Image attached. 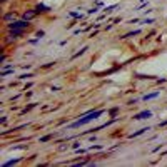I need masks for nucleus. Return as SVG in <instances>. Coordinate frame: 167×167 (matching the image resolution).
<instances>
[{"mask_svg":"<svg viewBox=\"0 0 167 167\" xmlns=\"http://www.w3.org/2000/svg\"><path fill=\"white\" fill-rule=\"evenodd\" d=\"M105 114V109H95L94 112H89V114H85V115H79V119L75 120V122H72L69 125V129H77V127H80V125H85V124H89V122H92V120H95V119H99L100 115H104Z\"/></svg>","mask_w":167,"mask_h":167,"instance_id":"1","label":"nucleus"},{"mask_svg":"<svg viewBox=\"0 0 167 167\" xmlns=\"http://www.w3.org/2000/svg\"><path fill=\"white\" fill-rule=\"evenodd\" d=\"M3 28H7V30H25V32H30L34 30V24L30 22V20H25V19H17L13 20L12 24H9V25H3Z\"/></svg>","mask_w":167,"mask_h":167,"instance_id":"2","label":"nucleus"},{"mask_svg":"<svg viewBox=\"0 0 167 167\" xmlns=\"http://www.w3.org/2000/svg\"><path fill=\"white\" fill-rule=\"evenodd\" d=\"M17 19H20L19 17V13L15 12V10H7L5 13L2 15V22H3V25H9V24H12L13 20H17Z\"/></svg>","mask_w":167,"mask_h":167,"instance_id":"3","label":"nucleus"},{"mask_svg":"<svg viewBox=\"0 0 167 167\" xmlns=\"http://www.w3.org/2000/svg\"><path fill=\"white\" fill-rule=\"evenodd\" d=\"M34 9H35V12H37L38 15H49V13L52 12V9H50V7H49V5H45V3H40V2H38L37 5L34 7Z\"/></svg>","mask_w":167,"mask_h":167,"instance_id":"4","label":"nucleus"},{"mask_svg":"<svg viewBox=\"0 0 167 167\" xmlns=\"http://www.w3.org/2000/svg\"><path fill=\"white\" fill-rule=\"evenodd\" d=\"M20 17H22V19H25V20H30V22H32V20H35V19L38 17V13L35 12V9L32 7V9H25V10H24V13H22Z\"/></svg>","mask_w":167,"mask_h":167,"instance_id":"5","label":"nucleus"},{"mask_svg":"<svg viewBox=\"0 0 167 167\" xmlns=\"http://www.w3.org/2000/svg\"><path fill=\"white\" fill-rule=\"evenodd\" d=\"M151 117H152V111H142L139 114H134L132 119L134 120H147V119H151Z\"/></svg>","mask_w":167,"mask_h":167,"instance_id":"6","label":"nucleus"},{"mask_svg":"<svg viewBox=\"0 0 167 167\" xmlns=\"http://www.w3.org/2000/svg\"><path fill=\"white\" fill-rule=\"evenodd\" d=\"M152 127H142V129H139V130H136V132H132V134H129V139H136V137H139V136H142V134H145V132H149V130H151Z\"/></svg>","mask_w":167,"mask_h":167,"instance_id":"7","label":"nucleus"},{"mask_svg":"<svg viewBox=\"0 0 167 167\" xmlns=\"http://www.w3.org/2000/svg\"><path fill=\"white\" fill-rule=\"evenodd\" d=\"M140 34H142V30L137 28V30H130V32H127V34H124V35H119V38L125 40V38H130V37H137V35H140Z\"/></svg>","mask_w":167,"mask_h":167,"instance_id":"8","label":"nucleus"},{"mask_svg":"<svg viewBox=\"0 0 167 167\" xmlns=\"http://www.w3.org/2000/svg\"><path fill=\"white\" fill-rule=\"evenodd\" d=\"M87 50H89V45H84V47L80 49L79 52H75V54H74L72 57H70V60H75V59H79V57H82V55H84Z\"/></svg>","mask_w":167,"mask_h":167,"instance_id":"9","label":"nucleus"},{"mask_svg":"<svg viewBox=\"0 0 167 167\" xmlns=\"http://www.w3.org/2000/svg\"><path fill=\"white\" fill-rule=\"evenodd\" d=\"M55 136H57V132H54V134H47V136H42V137H38V142H40V144H45V142L55 139Z\"/></svg>","mask_w":167,"mask_h":167,"instance_id":"10","label":"nucleus"},{"mask_svg":"<svg viewBox=\"0 0 167 167\" xmlns=\"http://www.w3.org/2000/svg\"><path fill=\"white\" fill-rule=\"evenodd\" d=\"M159 95H161V92H149V94H145L144 95V97H142V100H145V102H147V100H152V99H155V97H159Z\"/></svg>","mask_w":167,"mask_h":167,"instance_id":"11","label":"nucleus"},{"mask_svg":"<svg viewBox=\"0 0 167 167\" xmlns=\"http://www.w3.org/2000/svg\"><path fill=\"white\" fill-rule=\"evenodd\" d=\"M37 105H38V104H35V102H32V104H28V105H25V107H24V109H22V111H20L19 114H20V115H24V114L30 112L32 109H35V107H37Z\"/></svg>","mask_w":167,"mask_h":167,"instance_id":"12","label":"nucleus"},{"mask_svg":"<svg viewBox=\"0 0 167 167\" xmlns=\"http://www.w3.org/2000/svg\"><path fill=\"white\" fill-rule=\"evenodd\" d=\"M134 77L139 79V80H155V79H157L155 75H142V74H136Z\"/></svg>","mask_w":167,"mask_h":167,"instance_id":"13","label":"nucleus"},{"mask_svg":"<svg viewBox=\"0 0 167 167\" xmlns=\"http://www.w3.org/2000/svg\"><path fill=\"white\" fill-rule=\"evenodd\" d=\"M22 162V159H10V161H7V162H3V167H10V165H17V164H20Z\"/></svg>","mask_w":167,"mask_h":167,"instance_id":"14","label":"nucleus"},{"mask_svg":"<svg viewBox=\"0 0 167 167\" xmlns=\"http://www.w3.org/2000/svg\"><path fill=\"white\" fill-rule=\"evenodd\" d=\"M67 15H69L70 19H75V20H82V19H84L82 13H80V12H74V10H72V12H69Z\"/></svg>","mask_w":167,"mask_h":167,"instance_id":"15","label":"nucleus"},{"mask_svg":"<svg viewBox=\"0 0 167 167\" xmlns=\"http://www.w3.org/2000/svg\"><path fill=\"white\" fill-rule=\"evenodd\" d=\"M117 7H119V3H114V5H109V7H104V13L105 15H107V13H112L114 10L117 9Z\"/></svg>","mask_w":167,"mask_h":167,"instance_id":"16","label":"nucleus"},{"mask_svg":"<svg viewBox=\"0 0 167 167\" xmlns=\"http://www.w3.org/2000/svg\"><path fill=\"white\" fill-rule=\"evenodd\" d=\"M119 112H120V107H112V109H109V111H107V114L111 117H117V114H119Z\"/></svg>","mask_w":167,"mask_h":167,"instance_id":"17","label":"nucleus"},{"mask_svg":"<svg viewBox=\"0 0 167 167\" xmlns=\"http://www.w3.org/2000/svg\"><path fill=\"white\" fill-rule=\"evenodd\" d=\"M32 77H34V74H32V72H27V74H20L17 79H19V80H27V79H32Z\"/></svg>","mask_w":167,"mask_h":167,"instance_id":"18","label":"nucleus"},{"mask_svg":"<svg viewBox=\"0 0 167 167\" xmlns=\"http://www.w3.org/2000/svg\"><path fill=\"white\" fill-rule=\"evenodd\" d=\"M99 10H100V7H99V5H94L92 9H89V10H87V15H95V13H97Z\"/></svg>","mask_w":167,"mask_h":167,"instance_id":"19","label":"nucleus"},{"mask_svg":"<svg viewBox=\"0 0 167 167\" xmlns=\"http://www.w3.org/2000/svg\"><path fill=\"white\" fill-rule=\"evenodd\" d=\"M10 74H15V69H7V70H0V77H7Z\"/></svg>","mask_w":167,"mask_h":167,"instance_id":"20","label":"nucleus"},{"mask_svg":"<svg viewBox=\"0 0 167 167\" xmlns=\"http://www.w3.org/2000/svg\"><path fill=\"white\" fill-rule=\"evenodd\" d=\"M30 147V144H24V145H12L10 149H13V151H24V149H28Z\"/></svg>","mask_w":167,"mask_h":167,"instance_id":"21","label":"nucleus"},{"mask_svg":"<svg viewBox=\"0 0 167 167\" xmlns=\"http://www.w3.org/2000/svg\"><path fill=\"white\" fill-rule=\"evenodd\" d=\"M55 60L54 62H49V64H44V65H40V69H44V70H47V69H52V67H55Z\"/></svg>","mask_w":167,"mask_h":167,"instance_id":"22","label":"nucleus"},{"mask_svg":"<svg viewBox=\"0 0 167 167\" xmlns=\"http://www.w3.org/2000/svg\"><path fill=\"white\" fill-rule=\"evenodd\" d=\"M69 149H72V145L64 144V145H59V147H57V151H59V152H64V151H69Z\"/></svg>","mask_w":167,"mask_h":167,"instance_id":"23","label":"nucleus"},{"mask_svg":"<svg viewBox=\"0 0 167 167\" xmlns=\"http://www.w3.org/2000/svg\"><path fill=\"white\" fill-rule=\"evenodd\" d=\"M102 149H104V145H90L89 151H102Z\"/></svg>","mask_w":167,"mask_h":167,"instance_id":"24","label":"nucleus"},{"mask_svg":"<svg viewBox=\"0 0 167 167\" xmlns=\"http://www.w3.org/2000/svg\"><path fill=\"white\" fill-rule=\"evenodd\" d=\"M70 145H72V151H75V149H79V147H80V140H74Z\"/></svg>","mask_w":167,"mask_h":167,"instance_id":"25","label":"nucleus"},{"mask_svg":"<svg viewBox=\"0 0 167 167\" xmlns=\"http://www.w3.org/2000/svg\"><path fill=\"white\" fill-rule=\"evenodd\" d=\"M7 69H15V65H10V64H2V70H7Z\"/></svg>","mask_w":167,"mask_h":167,"instance_id":"26","label":"nucleus"},{"mask_svg":"<svg viewBox=\"0 0 167 167\" xmlns=\"http://www.w3.org/2000/svg\"><path fill=\"white\" fill-rule=\"evenodd\" d=\"M44 35H45L44 30H37V32H35V37H37V38H42Z\"/></svg>","mask_w":167,"mask_h":167,"instance_id":"27","label":"nucleus"},{"mask_svg":"<svg viewBox=\"0 0 167 167\" xmlns=\"http://www.w3.org/2000/svg\"><path fill=\"white\" fill-rule=\"evenodd\" d=\"M77 22H79V20H75V19H74L70 24H67V28H72V27H75V25H77Z\"/></svg>","mask_w":167,"mask_h":167,"instance_id":"28","label":"nucleus"},{"mask_svg":"<svg viewBox=\"0 0 167 167\" xmlns=\"http://www.w3.org/2000/svg\"><path fill=\"white\" fill-rule=\"evenodd\" d=\"M152 35H155V30H151V32H149V34H147V35H145V37H144V40H149V38H151Z\"/></svg>","mask_w":167,"mask_h":167,"instance_id":"29","label":"nucleus"},{"mask_svg":"<svg viewBox=\"0 0 167 167\" xmlns=\"http://www.w3.org/2000/svg\"><path fill=\"white\" fill-rule=\"evenodd\" d=\"M32 87H34V82H27L24 85V90H28V89H32Z\"/></svg>","mask_w":167,"mask_h":167,"instance_id":"30","label":"nucleus"},{"mask_svg":"<svg viewBox=\"0 0 167 167\" xmlns=\"http://www.w3.org/2000/svg\"><path fill=\"white\" fill-rule=\"evenodd\" d=\"M137 102H139V99H130V100L127 102V105H136Z\"/></svg>","mask_w":167,"mask_h":167,"instance_id":"31","label":"nucleus"},{"mask_svg":"<svg viewBox=\"0 0 167 167\" xmlns=\"http://www.w3.org/2000/svg\"><path fill=\"white\" fill-rule=\"evenodd\" d=\"M79 34H84V28H75V30L72 32V35H79Z\"/></svg>","mask_w":167,"mask_h":167,"instance_id":"32","label":"nucleus"},{"mask_svg":"<svg viewBox=\"0 0 167 167\" xmlns=\"http://www.w3.org/2000/svg\"><path fill=\"white\" fill-rule=\"evenodd\" d=\"M7 120H9V117H7V115H2V119H0V124H2V125H5Z\"/></svg>","mask_w":167,"mask_h":167,"instance_id":"33","label":"nucleus"},{"mask_svg":"<svg viewBox=\"0 0 167 167\" xmlns=\"http://www.w3.org/2000/svg\"><path fill=\"white\" fill-rule=\"evenodd\" d=\"M38 42H40V38H30V40H28V44L35 45V44H38Z\"/></svg>","mask_w":167,"mask_h":167,"instance_id":"34","label":"nucleus"},{"mask_svg":"<svg viewBox=\"0 0 167 167\" xmlns=\"http://www.w3.org/2000/svg\"><path fill=\"white\" fill-rule=\"evenodd\" d=\"M30 69H32L30 64H24V65H22V70H30Z\"/></svg>","mask_w":167,"mask_h":167,"instance_id":"35","label":"nucleus"},{"mask_svg":"<svg viewBox=\"0 0 167 167\" xmlns=\"http://www.w3.org/2000/svg\"><path fill=\"white\" fill-rule=\"evenodd\" d=\"M32 94H34V92H32V90H28V92L25 90V94H24V97H25V99H30V97H32Z\"/></svg>","mask_w":167,"mask_h":167,"instance_id":"36","label":"nucleus"},{"mask_svg":"<svg viewBox=\"0 0 167 167\" xmlns=\"http://www.w3.org/2000/svg\"><path fill=\"white\" fill-rule=\"evenodd\" d=\"M154 82H155V84H165V82H167V79H155Z\"/></svg>","mask_w":167,"mask_h":167,"instance_id":"37","label":"nucleus"},{"mask_svg":"<svg viewBox=\"0 0 167 167\" xmlns=\"http://www.w3.org/2000/svg\"><path fill=\"white\" fill-rule=\"evenodd\" d=\"M142 24H154V19H144Z\"/></svg>","mask_w":167,"mask_h":167,"instance_id":"38","label":"nucleus"},{"mask_svg":"<svg viewBox=\"0 0 167 167\" xmlns=\"http://www.w3.org/2000/svg\"><path fill=\"white\" fill-rule=\"evenodd\" d=\"M162 147H164V144H161V145H157V147H154V149H152V152H157V151H161Z\"/></svg>","mask_w":167,"mask_h":167,"instance_id":"39","label":"nucleus"},{"mask_svg":"<svg viewBox=\"0 0 167 167\" xmlns=\"http://www.w3.org/2000/svg\"><path fill=\"white\" fill-rule=\"evenodd\" d=\"M97 140V136H95V134H90V142H95Z\"/></svg>","mask_w":167,"mask_h":167,"instance_id":"40","label":"nucleus"},{"mask_svg":"<svg viewBox=\"0 0 167 167\" xmlns=\"http://www.w3.org/2000/svg\"><path fill=\"white\" fill-rule=\"evenodd\" d=\"M97 34H99V30H97V28H95V30H94V32H92V34H90V35H89V37H92V38H94V37H95V35H97Z\"/></svg>","mask_w":167,"mask_h":167,"instance_id":"41","label":"nucleus"},{"mask_svg":"<svg viewBox=\"0 0 167 167\" xmlns=\"http://www.w3.org/2000/svg\"><path fill=\"white\" fill-rule=\"evenodd\" d=\"M50 90H52V92H59L60 87H57V85H55V87H50Z\"/></svg>","mask_w":167,"mask_h":167,"instance_id":"42","label":"nucleus"},{"mask_svg":"<svg viewBox=\"0 0 167 167\" xmlns=\"http://www.w3.org/2000/svg\"><path fill=\"white\" fill-rule=\"evenodd\" d=\"M19 99H20V95H13V97L10 99V100H12V102H15V100H19Z\"/></svg>","mask_w":167,"mask_h":167,"instance_id":"43","label":"nucleus"},{"mask_svg":"<svg viewBox=\"0 0 167 167\" xmlns=\"http://www.w3.org/2000/svg\"><path fill=\"white\" fill-rule=\"evenodd\" d=\"M35 157H37V154H32V155H30V157H28V159H27V161H28V162H30V161H34V159H35Z\"/></svg>","mask_w":167,"mask_h":167,"instance_id":"44","label":"nucleus"},{"mask_svg":"<svg viewBox=\"0 0 167 167\" xmlns=\"http://www.w3.org/2000/svg\"><path fill=\"white\" fill-rule=\"evenodd\" d=\"M136 22H140V19H137V17H136V19H132L129 24H136Z\"/></svg>","mask_w":167,"mask_h":167,"instance_id":"45","label":"nucleus"},{"mask_svg":"<svg viewBox=\"0 0 167 167\" xmlns=\"http://www.w3.org/2000/svg\"><path fill=\"white\" fill-rule=\"evenodd\" d=\"M112 27H114V24H109V25H105V30H111Z\"/></svg>","mask_w":167,"mask_h":167,"instance_id":"46","label":"nucleus"},{"mask_svg":"<svg viewBox=\"0 0 167 167\" xmlns=\"http://www.w3.org/2000/svg\"><path fill=\"white\" fill-rule=\"evenodd\" d=\"M7 2H10V0H0V3H2V5H5Z\"/></svg>","mask_w":167,"mask_h":167,"instance_id":"47","label":"nucleus"}]
</instances>
